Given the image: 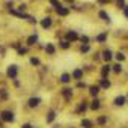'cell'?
<instances>
[{
	"mask_svg": "<svg viewBox=\"0 0 128 128\" xmlns=\"http://www.w3.org/2000/svg\"><path fill=\"white\" fill-rule=\"evenodd\" d=\"M2 119H3L5 122H14V113L5 110V112H2Z\"/></svg>",
	"mask_w": 128,
	"mask_h": 128,
	"instance_id": "1",
	"label": "cell"
},
{
	"mask_svg": "<svg viewBox=\"0 0 128 128\" xmlns=\"http://www.w3.org/2000/svg\"><path fill=\"white\" fill-rule=\"evenodd\" d=\"M8 76H9L11 78H15V77H17V66H15V65H11V66L8 68Z\"/></svg>",
	"mask_w": 128,
	"mask_h": 128,
	"instance_id": "2",
	"label": "cell"
},
{
	"mask_svg": "<svg viewBox=\"0 0 128 128\" xmlns=\"http://www.w3.org/2000/svg\"><path fill=\"white\" fill-rule=\"evenodd\" d=\"M39 102H41L39 98H30V100H29V107H38Z\"/></svg>",
	"mask_w": 128,
	"mask_h": 128,
	"instance_id": "3",
	"label": "cell"
},
{
	"mask_svg": "<svg viewBox=\"0 0 128 128\" xmlns=\"http://www.w3.org/2000/svg\"><path fill=\"white\" fill-rule=\"evenodd\" d=\"M56 11H57V14H59V15H62V17H65V15H68V14H70V9L62 8V6H60V8H57Z\"/></svg>",
	"mask_w": 128,
	"mask_h": 128,
	"instance_id": "4",
	"label": "cell"
},
{
	"mask_svg": "<svg viewBox=\"0 0 128 128\" xmlns=\"http://www.w3.org/2000/svg\"><path fill=\"white\" fill-rule=\"evenodd\" d=\"M41 26H42L44 29L50 27V26H51V18H48V17H47V18H44V20L41 21Z\"/></svg>",
	"mask_w": 128,
	"mask_h": 128,
	"instance_id": "5",
	"label": "cell"
},
{
	"mask_svg": "<svg viewBox=\"0 0 128 128\" xmlns=\"http://www.w3.org/2000/svg\"><path fill=\"white\" fill-rule=\"evenodd\" d=\"M36 41H38V36H36V35H32V36L27 39V44H29V45H35Z\"/></svg>",
	"mask_w": 128,
	"mask_h": 128,
	"instance_id": "6",
	"label": "cell"
},
{
	"mask_svg": "<svg viewBox=\"0 0 128 128\" xmlns=\"http://www.w3.org/2000/svg\"><path fill=\"white\" fill-rule=\"evenodd\" d=\"M82 76H83V71H82V70H76V71H74V74H72V77H74L76 80L82 78Z\"/></svg>",
	"mask_w": 128,
	"mask_h": 128,
	"instance_id": "7",
	"label": "cell"
},
{
	"mask_svg": "<svg viewBox=\"0 0 128 128\" xmlns=\"http://www.w3.org/2000/svg\"><path fill=\"white\" fill-rule=\"evenodd\" d=\"M114 104H116V106H124V104H125V98H124V96H118V98L114 100Z\"/></svg>",
	"mask_w": 128,
	"mask_h": 128,
	"instance_id": "8",
	"label": "cell"
},
{
	"mask_svg": "<svg viewBox=\"0 0 128 128\" xmlns=\"http://www.w3.org/2000/svg\"><path fill=\"white\" fill-rule=\"evenodd\" d=\"M82 126H83V128H92V122L88 120V119H83V120H82Z\"/></svg>",
	"mask_w": 128,
	"mask_h": 128,
	"instance_id": "9",
	"label": "cell"
},
{
	"mask_svg": "<svg viewBox=\"0 0 128 128\" xmlns=\"http://www.w3.org/2000/svg\"><path fill=\"white\" fill-rule=\"evenodd\" d=\"M100 17H101V18H102L104 21H107V23H110V17H108V14H106L104 11H101V12H100Z\"/></svg>",
	"mask_w": 128,
	"mask_h": 128,
	"instance_id": "10",
	"label": "cell"
},
{
	"mask_svg": "<svg viewBox=\"0 0 128 128\" xmlns=\"http://www.w3.org/2000/svg\"><path fill=\"white\" fill-rule=\"evenodd\" d=\"M66 38H68L70 41H76V39H77V33H76V32H68Z\"/></svg>",
	"mask_w": 128,
	"mask_h": 128,
	"instance_id": "11",
	"label": "cell"
},
{
	"mask_svg": "<svg viewBox=\"0 0 128 128\" xmlns=\"http://www.w3.org/2000/svg\"><path fill=\"white\" fill-rule=\"evenodd\" d=\"M98 92H100V88H98V86H92V88H90V95H92V96H96Z\"/></svg>",
	"mask_w": 128,
	"mask_h": 128,
	"instance_id": "12",
	"label": "cell"
},
{
	"mask_svg": "<svg viewBox=\"0 0 128 128\" xmlns=\"http://www.w3.org/2000/svg\"><path fill=\"white\" fill-rule=\"evenodd\" d=\"M60 80H62L63 83H68V82L71 80V76H70V74H62V77H60Z\"/></svg>",
	"mask_w": 128,
	"mask_h": 128,
	"instance_id": "13",
	"label": "cell"
},
{
	"mask_svg": "<svg viewBox=\"0 0 128 128\" xmlns=\"http://www.w3.org/2000/svg\"><path fill=\"white\" fill-rule=\"evenodd\" d=\"M45 51H47L48 54H53V53H54V47H53V44H47V48H45Z\"/></svg>",
	"mask_w": 128,
	"mask_h": 128,
	"instance_id": "14",
	"label": "cell"
},
{
	"mask_svg": "<svg viewBox=\"0 0 128 128\" xmlns=\"http://www.w3.org/2000/svg\"><path fill=\"white\" fill-rule=\"evenodd\" d=\"M108 72H110V66H108V65H106V66H102V70H101V74H102V76L106 77V76H107Z\"/></svg>",
	"mask_w": 128,
	"mask_h": 128,
	"instance_id": "15",
	"label": "cell"
},
{
	"mask_svg": "<svg viewBox=\"0 0 128 128\" xmlns=\"http://www.w3.org/2000/svg\"><path fill=\"white\" fill-rule=\"evenodd\" d=\"M104 59H106L107 62L112 59V51H110V50H106V51H104Z\"/></svg>",
	"mask_w": 128,
	"mask_h": 128,
	"instance_id": "16",
	"label": "cell"
},
{
	"mask_svg": "<svg viewBox=\"0 0 128 128\" xmlns=\"http://www.w3.org/2000/svg\"><path fill=\"white\" fill-rule=\"evenodd\" d=\"M54 118H56V113H54V112H50V113H48V118H47V122H53Z\"/></svg>",
	"mask_w": 128,
	"mask_h": 128,
	"instance_id": "17",
	"label": "cell"
},
{
	"mask_svg": "<svg viewBox=\"0 0 128 128\" xmlns=\"http://www.w3.org/2000/svg\"><path fill=\"white\" fill-rule=\"evenodd\" d=\"M90 108H92V110H98V108H100V101H96V100H95V101L92 102Z\"/></svg>",
	"mask_w": 128,
	"mask_h": 128,
	"instance_id": "18",
	"label": "cell"
},
{
	"mask_svg": "<svg viewBox=\"0 0 128 128\" xmlns=\"http://www.w3.org/2000/svg\"><path fill=\"white\" fill-rule=\"evenodd\" d=\"M50 3H51V5H53V6H54L56 9L62 6V5H60V2H59V0H50Z\"/></svg>",
	"mask_w": 128,
	"mask_h": 128,
	"instance_id": "19",
	"label": "cell"
},
{
	"mask_svg": "<svg viewBox=\"0 0 128 128\" xmlns=\"http://www.w3.org/2000/svg\"><path fill=\"white\" fill-rule=\"evenodd\" d=\"M101 86L107 89V88H110V82L108 80H101Z\"/></svg>",
	"mask_w": 128,
	"mask_h": 128,
	"instance_id": "20",
	"label": "cell"
},
{
	"mask_svg": "<svg viewBox=\"0 0 128 128\" xmlns=\"http://www.w3.org/2000/svg\"><path fill=\"white\" fill-rule=\"evenodd\" d=\"M106 38H107V33H101V35H100L96 39H98L100 42H102V41H106Z\"/></svg>",
	"mask_w": 128,
	"mask_h": 128,
	"instance_id": "21",
	"label": "cell"
},
{
	"mask_svg": "<svg viewBox=\"0 0 128 128\" xmlns=\"http://www.w3.org/2000/svg\"><path fill=\"white\" fill-rule=\"evenodd\" d=\"M106 122H107V118H106V116H101V118L98 119V124H101V125H104Z\"/></svg>",
	"mask_w": 128,
	"mask_h": 128,
	"instance_id": "22",
	"label": "cell"
},
{
	"mask_svg": "<svg viewBox=\"0 0 128 128\" xmlns=\"http://www.w3.org/2000/svg\"><path fill=\"white\" fill-rule=\"evenodd\" d=\"M30 63H32V65H39V59L32 57V59H30Z\"/></svg>",
	"mask_w": 128,
	"mask_h": 128,
	"instance_id": "23",
	"label": "cell"
},
{
	"mask_svg": "<svg viewBox=\"0 0 128 128\" xmlns=\"http://www.w3.org/2000/svg\"><path fill=\"white\" fill-rule=\"evenodd\" d=\"M71 94H72V90H71V89H65V90H63V95H65L66 98H68V96H71Z\"/></svg>",
	"mask_w": 128,
	"mask_h": 128,
	"instance_id": "24",
	"label": "cell"
},
{
	"mask_svg": "<svg viewBox=\"0 0 128 128\" xmlns=\"http://www.w3.org/2000/svg\"><path fill=\"white\" fill-rule=\"evenodd\" d=\"M113 70H114V72H120V71H122V66L118 63V65H114V66H113Z\"/></svg>",
	"mask_w": 128,
	"mask_h": 128,
	"instance_id": "25",
	"label": "cell"
},
{
	"mask_svg": "<svg viewBox=\"0 0 128 128\" xmlns=\"http://www.w3.org/2000/svg\"><path fill=\"white\" fill-rule=\"evenodd\" d=\"M80 50H82V53H86V51H89V45H88V44H84V45H82V48H80Z\"/></svg>",
	"mask_w": 128,
	"mask_h": 128,
	"instance_id": "26",
	"label": "cell"
},
{
	"mask_svg": "<svg viewBox=\"0 0 128 128\" xmlns=\"http://www.w3.org/2000/svg\"><path fill=\"white\" fill-rule=\"evenodd\" d=\"M116 59H118V60H120V62H122V60H124V59H125V56H124V54H122V53H118V54H116Z\"/></svg>",
	"mask_w": 128,
	"mask_h": 128,
	"instance_id": "27",
	"label": "cell"
},
{
	"mask_svg": "<svg viewBox=\"0 0 128 128\" xmlns=\"http://www.w3.org/2000/svg\"><path fill=\"white\" fill-rule=\"evenodd\" d=\"M0 96H2L3 100H6V98H8V94H6V90H0Z\"/></svg>",
	"mask_w": 128,
	"mask_h": 128,
	"instance_id": "28",
	"label": "cell"
},
{
	"mask_svg": "<svg viewBox=\"0 0 128 128\" xmlns=\"http://www.w3.org/2000/svg\"><path fill=\"white\" fill-rule=\"evenodd\" d=\"M80 41H82L83 44H88V42H89V38H88V36H82V38H80Z\"/></svg>",
	"mask_w": 128,
	"mask_h": 128,
	"instance_id": "29",
	"label": "cell"
},
{
	"mask_svg": "<svg viewBox=\"0 0 128 128\" xmlns=\"http://www.w3.org/2000/svg\"><path fill=\"white\" fill-rule=\"evenodd\" d=\"M86 110V104H82L80 107H78V112H84Z\"/></svg>",
	"mask_w": 128,
	"mask_h": 128,
	"instance_id": "30",
	"label": "cell"
},
{
	"mask_svg": "<svg viewBox=\"0 0 128 128\" xmlns=\"http://www.w3.org/2000/svg\"><path fill=\"white\" fill-rule=\"evenodd\" d=\"M68 47H70L68 42H62V48H68Z\"/></svg>",
	"mask_w": 128,
	"mask_h": 128,
	"instance_id": "31",
	"label": "cell"
},
{
	"mask_svg": "<svg viewBox=\"0 0 128 128\" xmlns=\"http://www.w3.org/2000/svg\"><path fill=\"white\" fill-rule=\"evenodd\" d=\"M26 51H27V50H26V48H20V50H18V53H20V54H24V53H26Z\"/></svg>",
	"mask_w": 128,
	"mask_h": 128,
	"instance_id": "32",
	"label": "cell"
},
{
	"mask_svg": "<svg viewBox=\"0 0 128 128\" xmlns=\"http://www.w3.org/2000/svg\"><path fill=\"white\" fill-rule=\"evenodd\" d=\"M124 14H125V17H128V6L124 8Z\"/></svg>",
	"mask_w": 128,
	"mask_h": 128,
	"instance_id": "33",
	"label": "cell"
},
{
	"mask_svg": "<svg viewBox=\"0 0 128 128\" xmlns=\"http://www.w3.org/2000/svg\"><path fill=\"white\" fill-rule=\"evenodd\" d=\"M118 6H119V8H122V6H124V2H122V0H120V2H118Z\"/></svg>",
	"mask_w": 128,
	"mask_h": 128,
	"instance_id": "34",
	"label": "cell"
},
{
	"mask_svg": "<svg viewBox=\"0 0 128 128\" xmlns=\"http://www.w3.org/2000/svg\"><path fill=\"white\" fill-rule=\"evenodd\" d=\"M21 128H32V126H30V125H29V124H24V125H23V126H21Z\"/></svg>",
	"mask_w": 128,
	"mask_h": 128,
	"instance_id": "35",
	"label": "cell"
},
{
	"mask_svg": "<svg viewBox=\"0 0 128 128\" xmlns=\"http://www.w3.org/2000/svg\"><path fill=\"white\" fill-rule=\"evenodd\" d=\"M100 2H101V3H106V0H100Z\"/></svg>",
	"mask_w": 128,
	"mask_h": 128,
	"instance_id": "36",
	"label": "cell"
}]
</instances>
